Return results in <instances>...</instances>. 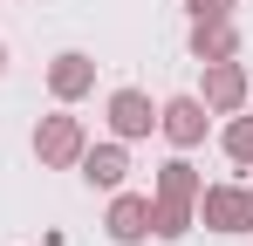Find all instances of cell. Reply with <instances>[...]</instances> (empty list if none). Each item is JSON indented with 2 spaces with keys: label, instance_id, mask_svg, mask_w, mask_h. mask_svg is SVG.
I'll use <instances>...</instances> for the list:
<instances>
[{
  "label": "cell",
  "instance_id": "7",
  "mask_svg": "<svg viewBox=\"0 0 253 246\" xmlns=\"http://www.w3.org/2000/svg\"><path fill=\"white\" fill-rule=\"evenodd\" d=\"M110 130H117V137H151V130H158V110H151V96H144V89H117V96H110Z\"/></svg>",
  "mask_w": 253,
  "mask_h": 246
},
{
  "label": "cell",
  "instance_id": "13",
  "mask_svg": "<svg viewBox=\"0 0 253 246\" xmlns=\"http://www.w3.org/2000/svg\"><path fill=\"white\" fill-rule=\"evenodd\" d=\"M185 7H192V21H219V14H226L233 0H185Z\"/></svg>",
  "mask_w": 253,
  "mask_h": 246
},
{
  "label": "cell",
  "instance_id": "10",
  "mask_svg": "<svg viewBox=\"0 0 253 246\" xmlns=\"http://www.w3.org/2000/svg\"><path fill=\"white\" fill-rule=\"evenodd\" d=\"M199 192H206V178H199V171H192V164L185 158H171V164H158V199H199Z\"/></svg>",
  "mask_w": 253,
  "mask_h": 246
},
{
  "label": "cell",
  "instance_id": "12",
  "mask_svg": "<svg viewBox=\"0 0 253 246\" xmlns=\"http://www.w3.org/2000/svg\"><path fill=\"white\" fill-rule=\"evenodd\" d=\"M219 144H226V158L240 164V171H253V117H233L219 130Z\"/></svg>",
  "mask_w": 253,
  "mask_h": 246
},
{
  "label": "cell",
  "instance_id": "9",
  "mask_svg": "<svg viewBox=\"0 0 253 246\" xmlns=\"http://www.w3.org/2000/svg\"><path fill=\"white\" fill-rule=\"evenodd\" d=\"M124 171H130L124 137H117V144H96V151H83V178L96 185V192H117V185H124Z\"/></svg>",
  "mask_w": 253,
  "mask_h": 246
},
{
  "label": "cell",
  "instance_id": "6",
  "mask_svg": "<svg viewBox=\"0 0 253 246\" xmlns=\"http://www.w3.org/2000/svg\"><path fill=\"white\" fill-rule=\"evenodd\" d=\"M206 110H219V117H233L240 103H247V69L240 62H206V96H199Z\"/></svg>",
  "mask_w": 253,
  "mask_h": 246
},
{
  "label": "cell",
  "instance_id": "1",
  "mask_svg": "<svg viewBox=\"0 0 253 246\" xmlns=\"http://www.w3.org/2000/svg\"><path fill=\"white\" fill-rule=\"evenodd\" d=\"M192 212L212 233H253V185H206L192 199Z\"/></svg>",
  "mask_w": 253,
  "mask_h": 246
},
{
  "label": "cell",
  "instance_id": "4",
  "mask_svg": "<svg viewBox=\"0 0 253 246\" xmlns=\"http://www.w3.org/2000/svg\"><path fill=\"white\" fill-rule=\"evenodd\" d=\"M158 130H165L178 151H192V144H206V103L199 96H171L165 110H158Z\"/></svg>",
  "mask_w": 253,
  "mask_h": 246
},
{
  "label": "cell",
  "instance_id": "14",
  "mask_svg": "<svg viewBox=\"0 0 253 246\" xmlns=\"http://www.w3.org/2000/svg\"><path fill=\"white\" fill-rule=\"evenodd\" d=\"M0 76H7V48H0Z\"/></svg>",
  "mask_w": 253,
  "mask_h": 246
},
{
  "label": "cell",
  "instance_id": "2",
  "mask_svg": "<svg viewBox=\"0 0 253 246\" xmlns=\"http://www.w3.org/2000/svg\"><path fill=\"white\" fill-rule=\"evenodd\" d=\"M83 151H89V137H83V117H42L35 123V158L48 164V171H69V164H83Z\"/></svg>",
  "mask_w": 253,
  "mask_h": 246
},
{
  "label": "cell",
  "instance_id": "3",
  "mask_svg": "<svg viewBox=\"0 0 253 246\" xmlns=\"http://www.w3.org/2000/svg\"><path fill=\"white\" fill-rule=\"evenodd\" d=\"M89 89H96V62H89L83 48H62V55L48 62V96H55V103H76Z\"/></svg>",
  "mask_w": 253,
  "mask_h": 246
},
{
  "label": "cell",
  "instance_id": "8",
  "mask_svg": "<svg viewBox=\"0 0 253 246\" xmlns=\"http://www.w3.org/2000/svg\"><path fill=\"white\" fill-rule=\"evenodd\" d=\"M192 55L199 62H233L240 55V28L219 14V21H192Z\"/></svg>",
  "mask_w": 253,
  "mask_h": 246
},
{
  "label": "cell",
  "instance_id": "5",
  "mask_svg": "<svg viewBox=\"0 0 253 246\" xmlns=\"http://www.w3.org/2000/svg\"><path fill=\"white\" fill-rule=\"evenodd\" d=\"M103 226H110V240H117V246L151 240V199H144V192H117V199H110V219H103Z\"/></svg>",
  "mask_w": 253,
  "mask_h": 246
},
{
  "label": "cell",
  "instance_id": "11",
  "mask_svg": "<svg viewBox=\"0 0 253 246\" xmlns=\"http://www.w3.org/2000/svg\"><path fill=\"white\" fill-rule=\"evenodd\" d=\"M151 233L158 240H185L192 233V205L185 199H151Z\"/></svg>",
  "mask_w": 253,
  "mask_h": 246
}]
</instances>
